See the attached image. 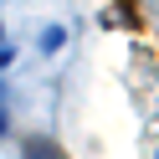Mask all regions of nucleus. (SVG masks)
<instances>
[{"mask_svg":"<svg viewBox=\"0 0 159 159\" xmlns=\"http://www.w3.org/2000/svg\"><path fill=\"white\" fill-rule=\"evenodd\" d=\"M0 134H5V113H0Z\"/></svg>","mask_w":159,"mask_h":159,"instance_id":"3","label":"nucleus"},{"mask_svg":"<svg viewBox=\"0 0 159 159\" xmlns=\"http://www.w3.org/2000/svg\"><path fill=\"white\" fill-rule=\"evenodd\" d=\"M26 159H62V149L52 139H26Z\"/></svg>","mask_w":159,"mask_h":159,"instance_id":"1","label":"nucleus"},{"mask_svg":"<svg viewBox=\"0 0 159 159\" xmlns=\"http://www.w3.org/2000/svg\"><path fill=\"white\" fill-rule=\"evenodd\" d=\"M62 46H67V31H62V26H46V31H41V52H46V57H57Z\"/></svg>","mask_w":159,"mask_h":159,"instance_id":"2","label":"nucleus"},{"mask_svg":"<svg viewBox=\"0 0 159 159\" xmlns=\"http://www.w3.org/2000/svg\"><path fill=\"white\" fill-rule=\"evenodd\" d=\"M0 36H5V31H0Z\"/></svg>","mask_w":159,"mask_h":159,"instance_id":"4","label":"nucleus"}]
</instances>
